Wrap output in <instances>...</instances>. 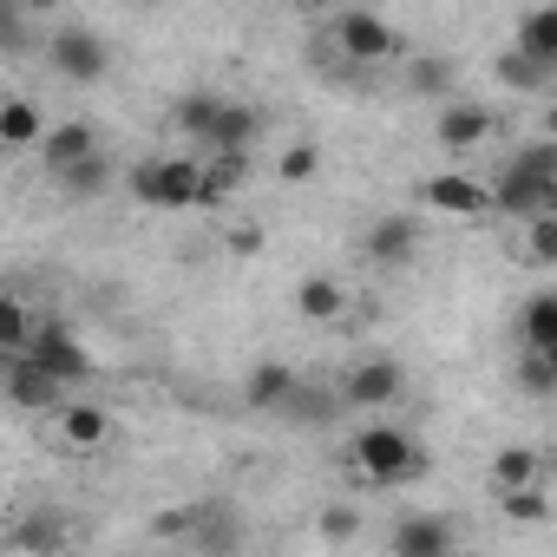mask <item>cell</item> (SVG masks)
I'll return each instance as SVG.
<instances>
[{
  "mask_svg": "<svg viewBox=\"0 0 557 557\" xmlns=\"http://www.w3.org/2000/svg\"><path fill=\"white\" fill-rule=\"evenodd\" d=\"M400 394H407V374H400V361H381V355L361 361V368L342 381V400H348V407H394Z\"/></svg>",
  "mask_w": 557,
  "mask_h": 557,
  "instance_id": "cell-11",
  "label": "cell"
},
{
  "mask_svg": "<svg viewBox=\"0 0 557 557\" xmlns=\"http://www.w3.org/2000/svg\"><path fill=\"white\" fill-rule=\"evenodd\" d=\"M537 355H544V361H550V374H557V348H537Z\"/></svg>",
  "mask_w": 557,
  "mask_h": 557,
  "instance_id": "cell-38",
  "label": "cell"
},
{
  "mask_svg": "<svg viewBox=\"0 0 557 557\" xmlns=\"http://www.w3.org/2000/svg\"><path fill=\"white\" fill-rule=\"evenodd\" d=\"M151 531H158V537H184V531H190V511H164Z\"/></svg>",
  "mask_w": 557,
  "mask_h": 557,
  "instance_id": "cell-33",
  "label": "cell"
},
{
  "mask_svg": "<svg viewBox=\"0 0 557 557\" xmlns=\"http://www.w3.org/2000/svg\"><path fill=\"white\" fill-rule=\"evenodd\" d=\"M518 342L524 348H557V289H544L518 309Z\"/></svg>",
  "mask_w": 557,
  "mask_h": 557,
  "instance_id": "cell-22",
  "label": "cell"
},
{
  "mask_svg": "<svg viewBox=\"0 0 557 557\" xmlns=\"http://www.w3.org/2000/svg\"><path fill=\"white\" fill-rule=\"evenodd\" d=\"M60 440H66L73 453H99V446L112 440V413H106L99 400H66V407H60Z\"/></svg>",
  "mask_w": 557,
  "mask_h": 557,
  "instance_id": "cell-14",
  "label": "cell"
},
{
  "mask_svg": "<svg viewBox=\"0 0 557 557\" xmlns=\"http://www.w3.org/2000/svg\"><path fill=\"white\" fill-rule=\"evenodd\" d=\"M27 14H53V8H66V0H21Z\"/></svg>",
  "mask_w": 557,
  "mask_h": 557,
  "instance_id": "cell-34",
  "label": "cell"
},
{
  "mask_svg": "<svg viewBox=\"0 0 557 557\" xmlns=\"http://www.w3.org/2000/svg\"><path fill=\"white\" fill-rule=\"evenodd\" d=\"M420 243H426V230H420L413 210H387V216H374L368 236H361V249H368L374 269H407V262H420Z\"/></svg>",
  "mask_w": 557,
  "mask_h": 557,
  "instance_id": "cell-6",
  "label": "cell"
},
{
  "mask_svg": "<svg viewBox=\"0 0 557 557\" xmlns=\"http://www.w3.org/2000/svg\"><path fill=\"white\" fill-rule=\"evenodd\" d=\"M296 8H309V14H322V8H335V0H296Z\"/></svg>",
  "mask_w": 557,
  "mask_h": 557,
  "instance_id": "cell-36",
  "label": "cell"
},
{
  "mask_svg": "<svg viewBox=\"0 0 557 557\" xmlns=\"http://www.w3.org/2000/svg\"><path fill=\"white\" fill-rule=\"evenodd\" d=\"M550 466H544V446H524V440H511V446H498L492 453V485L505 492V485H537Z\"/></svg>",
  "mask_w": 557,
  "mask_h": 557,
  "instance_id": "cell-19",
  "label": "cell"
},
{
  "mask_svg": "<svg viewBox=\"0 0 557 557\" xmlns=\"http://www.w3.org/2000/svg\"><path fill=\"white\" fill-rule=\"evenodd\" d=\"M544 210H557V177H550V184H544Z\"/></svg>",
  "mask_w": 557,
  "mask_h": 557,
  "instance_id": "cell-35",
  "label": "cell"
},
{
  "mask_svg": "<svg viewBox=\"0 0 557 557\" xmlns=\"http://www.w3.org/2000/svg\"><path fill=\"white\" fill-rule=\"evenodd\" d=\"M492 132H498V119H492V106H479V99H446L440 119H433V138H440L446 151H479Z\"/></svg>",
  "mask_w": 557,
  "mask_h": 557,
  "instance_id": "cell-9",
  "label": "cell"
},
{
  "mask_svg": "<svg viewBox=\"0 0 557 557\" xmlns=\"http://www.w3.org/2000/svg\"><path fill=\"white\" fill-rule=\"evenodd\" d=\"M243 177H249V151H210L203 158V203H230Z\"/></svg>",
  "mask_w": 557,
  "mask_h": 557,
  "instance_id": "cell-21",
  "label": "cell"
},
{
  "mask_svg": "<svg viewBox=\"0 0 557 557\" xmlns=\"http://www.w3.org/2000/svg\"><path fill=\"white\" fill-rule=\"evenodd\" d=\"M112 177H119V164H112V151H106V145H99V151H86L79 164L53 171L60 197H73V203H92V197H106V190H112Z\"/></svg>",
  "mask_w": 557,
  "mask_h": 557,
  "instance_id": "cell-13",
  "label": "cell"
},
{
  "mask_svg": "<svg viewBox=\"0 0 557 557\" xmlns=\"http://www.w3.org/2000/svg\"><path fill=\"white\" fill-rule=\"evenodd\" d=\"M329 40H335L342 60H361V66H381V60L400 53V27H394L387 14H374V8H348V14L329 27Z\"/></svg>",
  "mask_w": 557,
  "mask_h": 557,
  "instance_id": "cell-4",
  "label": "cell"
},
{
  "mask_svg": "<svg viewBox=\"0 0 557 557\" xmlns=\"http://www.w3.org/2000/svg\"><path fill=\"white\" fill-rule=\"evenodd\" d=\"M40 138H47V119H40L34 99H8V106H0V145H8V151H27Z\"/></svg>",
  "mask_w": 557,
  "mask_h": 557,
  "instance_id": "cell-20",
  "label": "cell"
},
{
  "mask_svg": "<svg viewBox=\"0 0 557 557\" xmlns=\"http://www.w3.org/2000/svg\"><path fill=\"white\" fill-rule=\"evenodd\" d=\"M544 466H550V472H557V433H550V446H544Z\"/></svg>",
  "mask_w": 557,
  "mask_h": 557,
  "instance_id": "cell-37",
  "label": "cell"
},
{
  "mask_svg": "<svg viewBox=\"0 0 557 557\" xmlns=\"http://www.w3.org/2000/svg\"><path fill=\"white\" fill-rule=\"evenodd\" d=\"M216 112H223V92H210V86H203V92H184L171 119H177V132H184V138H197V145H203V138H210V125H216Z\"/></svg>",
  "mask_w": 557,
  "mask_h": 557,
  "instance_id": "cell-26",
  "label": "cell"
},
{
  "mask_svg": "<svg viewBox=\"0 0 557 557\" xmlns=\"http://www.w3.org/2000/svg\"><path fill=\"white\" fill-rule=\"evenodd\" d=\"M348 302H355V296L335 283V275H302V289H296V315H302V322H342Z\"/></svg>",
  "mask_w": 557,
  "mask_h": 557,
  "instance_id": "cell-18",
  "label": "cell"
},
{
  "mask_svg": "<svg viewBox=\"0 0 557 557\" xmlns=\"http://www.w3.org/2000/svg\"><path fill=\"white\" fill-rule=\"evenodd\" d=\"M296 374L283 368V361H262V368H249V381H243V400L249 407H262V413H283L289 400H296Z\"/></svg>",
  "mask_w": 557,
  "mask_h": 557,
  "instance_id": "cell-17",
  "label": "cell"
},
{
  "mask_svg": "<svg viewBox=\"0 0 557 557\" xmlns=\"http://www.w3.org/2000/svg\"><path fill=\"white\" fill-rule=\"evenodd\" d=\"M420 203L440 210V216H485L492 210V184H479L466 171H433V177H420Z\"/></svg>",
  "mask_w": 557,
  "mask_h": 557,
  "instance_id": "cell-8",
  "label": "cell"
},
{
  "mask_svg": "<svg viewBox=\"0 0 557 557\" xmlns=\"http://www.w3.org/2000/svg\"><path fill=\"white\" fill-rule=\"evenodd\" d=\"M498 511H505L511 524H544V518H550V492H544V485H505V492H498Z\"/></svg>",
  "mask_w": 557,
  "mask_h": 557,
  "instance_id": "cell-27",
  "label": "cell"
},
{
  "mask_svg": "<svg viewBox=\"0 0 557 557\" xmlns=\"http://www.w3.org/2000/svg\"><path fill=\"white\" fill-rule=\"evenodd\" d=\"M518 256H524V262H537V269H550V262H557V210H537V216H524V223H518Z\"/></svg>",
  "mask_w": 557,
  "mask_h": 557,
  "instance_id": "cell-23",
  "label": "cell"
},
{
  "mask_svg": "<svg viewBox=\"0 0 557 557\" xmlns=\"http://www.w3.org/2000/svg\"><path fill=\"white\" fill-rule=\"evenodd\" d=\"M355 531H361V518H355V511H348V505H335V511H329V518H322V537H329V544H348V537H355Z\"/></svg>",
  "mask_w": 557,
  "mask_h": 557,
  "instance_id": "cell-32",
  "label": "cell"
},
{
  "mask_svg": "<svg viewBox=\"0 0 557 557\" xmlns=\"http://www.w3.org/2000/svg\"><path fill=\"white\" fill-rule=\"evenodd\" d=\"M453 79H459V73H453V60H440V53H420V60L407 66V86H413L420 99H446V92H453Z\"/></svg>",
  "mask_w": 557,
  "mask_h": 557,
  "instance_id": "cell-28",
  "label": "cell"
},
{
  "mask_svg": "<svg viewBox=\"0 0 557 557\" xmlns=\"http://www.w3.org/2000/svg\"><path fill=\"white\" fill-rule=\"evenodd\" d=\"M492 73H498L511 92H537L557 66H550V60H537V53H524V47H511V53H498V66H492Z\"/></svg>",
  "mask_w": 557,
  "mask_h": 557,
  "instance_id": "cell-25",
  "label": "cell"
},
{
  "mask_svg": "<svg viewBox=\"0 0 557 557\" xmlns=\"http://www.w3.org/2000/svg\"><path fill=\"white\" fill-rule=\"evenodd\" d=\"M34 315H27V302L21 296H0V348L8 355H27V342H34Z\"/></svg>",
  "mask_w": 557,
  "mask_h": 557,
  "instance_id": "cell-29",
  "label": "cell"
},
{
  "mask_svg": "<svg viewBox=\"0 0 557 557\" xmlns=\"http://www.w3.org/2000/svg\"><path fill=\"white\" fill-rule=\"evenodd\" d=\"M66 387L73 381H60L40 355H8V400L21 413H60L66 407Z\"/></svg>",
  "mask_w": 557,
  "mask_h": 557,
  "instance_id": "cell-7",
  "label": "cell"
},
{
  "mask_svg": "<svg viewBox=\"0 0 557 557\" xmlns=\"http://www.w3.org/2000/svg\"><path fill=\"white\" fill-rule=\"evenodd\" d=\"M322 171V151H315V138H302V145H289L283 158H275V177H283V184H309Z\"/></svg>",
  "mask_w": 557,
  "mask_h": 557,
  "instance_id": "cell-30",
  "label": "cell"
},
{
  "mask_svg": "<svg viewBox=\"0 0 557 557\" xmlns=\"http://www.w3.org/2000/svg\"><path fill=\"white\" fill-rule=\"evenodd\" d=\"M27 355H40V361H47L60 381H73V387H79V381H92V355H86V342H79L66 322H40V329H34V342H27Z\"/></svg>",
  "mask_w": 557,
  "mask_h": 557,
  "instance_id": "cell-10",
  "label": "cell"
},
{
  "mask_svg": "<svg viewBox=\"0 0 557 557\" xmlns=\"http://www.w3.org/2000/svg\"><path fill=\"white\" fill-rule=\"evenodd\" d=\"M125 190H132L145 210H190V203H203V158H184V151H171V158H138V164L125 171Z\"/></svg>",
  "mask_w": 557,
  "mask_h": 557,
  "instance_id": "cell-2",
  "label": "cell"
},
{
  "mask_svg": "<svg viewBox=\"0 0 557 557\" xmlns=\"http://www.w3.org/2000/svg\"><path fill=\"white\" fill-rule=\"evenodd\" d=\"M518 387H524V394H557V374H550V361H544L537 348H524V361H518Z\"/></svg>",
  "mask_w": 557,
  "mask_h": 557,
  "instance_id": "cell-31",
  "label": "cell"
},
{
  "mask_svg": "<svg viewBox=\"0 0 557 557\" xmlns=\"http://www.w3.org/2000/svg\"><path fill=\"white\" fill-rule=\"evenodd\" d=\"M453 544H459V531L446 518H433V511H413V518H400L387 531V550H400V557H446Z\"/></svg>",
  "mask_w": 557,
  "mask_h": 557,
  "instance_id": "cell-12",
  "label": "cell"
},
{
  "mask_svg": "<svg viewBox=\"0 0 557 557\" xmlns=\"http://www.w3.org/2000/svg\"><path fill=\"white\" fill-rule=\"evenodd\" d=\"M256 138H262V112L223 99V112H216V125H210V138H203V151H249Z\"/></svg>",
  "mask_w": 557,
  "mask_h": 557,
  "instance_id": "cell-16",
  "label": "cell"
},
{
  "mask_svg": "<svg viewBox=\"0 0 557 557\" xmlns=\"http://www.w3.org/2000/svg\"><path fill=\"white\" fill-rule=\"evenodd\" d=\"M518 47L557 66V0H544V8H531V14L518 21Z\"/></svg>",
  "mask_w": 557,
  "mask_h": 557,
  "instance_id": "cell-24",
  "label": "cell"
},
{
  "mask_svg": "<svg viewBox=\"0 0 557 557\" xmlns=\"http://www.w3.org/2000/svg\"><path fill=\"white\" fill-rule=\"evenodd\" d=\"M348 453H355V472H361L368 485H407V479L426 472V446H420L407 426H387V420L361 426Z\"/></svg>",
  "mask_w": 557,
  "mask_h": 557,
  "instance_id": "cell-1",
  "label": "cell"
},
{
  "mask_svg": "<svg viewBox=\"0 0 557 557\" xmlns=\"http://www.w3.org/2000/svg\"><path fill=\"white\" fill-rule=\"evenodd\" d=\"M132 8H164V0H132Z\"/></svg>",
  "mask_w": 557,
  "mask_h": 557,
  "instance_id": "cell-39",
  "label": "cell"
},
{
  "mask_svg": "<svg viewBox=\"0 0 557 557\" xmlns=\"http://www.w3.org/2000/svg\"><path fill=\"white\" fill-rule=\"evenodd\" d=\"M557 177V145H531V151H518L498 177H492V210H505V216H537L544 210V184Z\"/></svg>",
  "mask_w": 557,
  "mask_h": 557,
  "instance_id": "cell-3",
  "label": "cell"
},
{
  "mask_svg": "<svg viewBox=\"0 0 557 557\" xmlns=\"http://www.w3.org/2000/svg\"><path fill=\"white\" fill-rule=\"evenodd\" d=\"M86 151H99V132H92L86 119H60V125H47V138H40L47 177H53V171H66V164H79Z\"/></svg>",
  "mask_w": 557,
  "mask_h": 557,
  "instance_id": "cell-15",
  "label": "cell"
},
{
  "mask_svg": "<svg viewBox=\"0 0 557 557\" xmlns=\"http://www.w3.org/2000/svg\"><path fill=\"white\" fill-rule=\"evenodd\" d=\"M47 60H53V73H60L66 86H99V79L112 73V47H106V34H92V27H53Z\"/></svg>",
  "mask_w": 557,
  "mask_h": 557,
  "instance_id": "cell-5",
  "label": "cell"
}]
</instances>
